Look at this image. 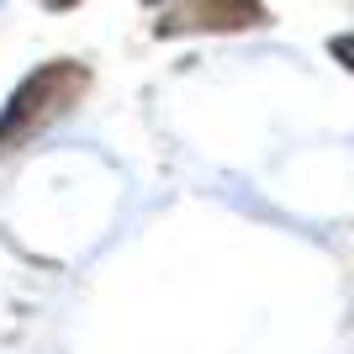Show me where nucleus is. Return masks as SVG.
I'll return each instance as SVG.
<instances>
[{"label": "nucleus", "mask_w": 354, "mask_h": 354, "mask_svg": "<svg viewBox=\"0 0 354 354\" xmlns=\"http://www.w3.org/2000/svg\"><path fill=\"white\" fill-rule=\"evenodd\" d=\"M90 95V64L80 59H48L11 90V101L0 106V159H11L16 148L43 138L59 117Z\"/></svg>", "instance_id": "nucleus-1"}, {"label": "nucleus", "mask_w": 354, "mask_h": 354, "mask_svg": "<svg viewBox=\"0 0 354 354\" xmlns=\"http://www.w3.org/2000/svg\"><path fill=\"white\" fill-rule=\"evenodd\" d=\"M265 0H175L153 21V37H191V32H249L265 27Z\"/></svg>", "instance_id": "nucleus-2"}, {"label": "nucleus", "mask_w": 354, "mask_h": 354, "mask_svg": "<svg viewBox=\"0 0 354 354\" xmlns=\"http://www.w3.org/2000/svg\"><path fill=\"white\" fill-rule=\"evenodd\" d=\"M328 53H333V59H339L344 69L354 74V32H339V37H333V43H328Z\"/></svg>", "instance_id": "nucleus-3"}, {"label": "nucleus", "mask_w": 354, "mask_h": 354, "mask_svg": "<svg viewBox=\"0 0 354 354\" xmlns=\"http://www.w3.org/2000/svg\"><path fill=\"white\" fill-rule=\"evenodd\" d=\"M37 6H48V11H74L80 0H37Z\"/></svg>", "instance_id": "nucleus-4"}, {"label": "nucleus", "mask_w": 354, "mask_h": 354, "mask_svg": "<svg viewBox=\"0 0 354 354\" xmlns=\"http://www.w3.org/2000/svg\"><path fill=\"white\" fill-rule=\"evenodd\" d=\"M143 6H164V0H143Z\"/></svg>", "instance_id": "nucleus-5"}]
</instances>
